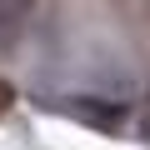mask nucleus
<instances>
[{
	"label": "nucleus",
	"mask_w": 150,
	"mask_h": 150,
	"mask_svg": "<svg viewBox=\"0 0 150 150\" xmlns=\"http://www.w3.org/2000/svg\"><path fill=\"white\" fill-rule=\"evenodd\" d=\"M75 120H85V125H105V130H115L120 125V105H95V100H70L65 105Z\"/></svg>",
	"instance_id": "nucleus-1"
},
{
	"label": "nucleus",
	"mask_w": 150,
	"mask_h": 150,
	"mask_svg": "<svg viewBox=\"0 0 150 150\" xmlns=\"http://www.w3.org/2000/svg\"><path fill=\"white\" fill-rule=\"evenodd\" d=\"M5 110H10V85L0 80V115H5Z\"/></svg>",
	"instance_id": "nucleus-2"
}]
</instances>
